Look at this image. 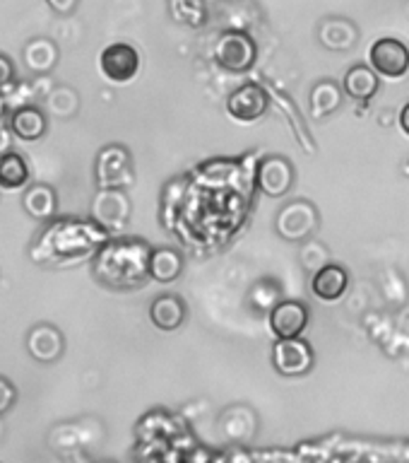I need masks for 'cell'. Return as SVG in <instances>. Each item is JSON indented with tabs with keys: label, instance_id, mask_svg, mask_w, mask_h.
Segmentation results:
<instances>
[{
	"label": "cell",
	"instance_id": "f546056e",
	"mask_svg": "<svg viewBox=\"0 0 409 463\" xmlns=\"http://www.w3.org/2000/svg\"><path fill=\"white\" fill-rule=\"evenodd\" d=\"M3 111H5V101H3V97H0V116H3Z\"/></svg>",
	"mask_w": 409,
	"mask_h": 463
},
{
	"label": "cell",
	"instance_id": "d6986e66",
	"mask_svg": "<svg viewBox=\"0 0 409 463\" xmlns=\"http://www.w3.org/2000/svg\"><path fill=\"white\" fill-rule=\"evenodd\" d=\"M13 133L20 140H39L46 133V118L34 107L20 109L13 116Z\"/></svg>",
	"mask_w": 409,
	"mask_h": 463
},
{
	"label": "cell",
	"instance_id": "2e32d148",
	"mask_svg": "<svg viewBox=\"0 0 409 463\" xmlns=\"http://www.w3.org/2000/svg\"><path fill=\"white\" fill-rule=\"evenodd\" d=\"M342 87L352 99L367 101L378 92V72L374 68H368V65H354V68L347 71Z\"/></svg>",
	"mask_w": 409,
	"mask_h": 463
},
{
	"label": "cell",
	"instance_id": "5b68a950",
	"mask_svg": "<svg viewBox=\"0 0 409 463\" xmlns=\"http://www.w3.org/2000/svg\"><path fill=\"white\" fill-rule=\"evenodd\" d=\"M99 68L108 82L123 85V82H130L135 78L137 71H140V53L130 43H111L101 51Z\"/></svg>",
	"mask_w": 409,
	"mask_h": 463
},
{
	"label": "cell",
	"instance_id": "d4e9b609",
	"mask_svg": "<svg viewBox=\"0 0 409 463\" xmlns=\"http://www.w3.org/2000/svg\"><path fill=\"white\" fill-rule=\"evenodd\" d=\"M17 403V389L14 383L5 376H0V415H5L7 411H13Z\"/></svg>",
	"mask_w": 409,
	"mask_h": 463
},
{
	"label": "cell",
	"instance_id": "3957f363",
	"mask_svg": "<svg viewBox=\"0 0 409 463\" xmlns=\"http://www.w3.org/2000/svg\"><path fill=\"white\" fill-rule=\"evenodd\" d=\"M258 58V46L251 36L244 32H224L215 43V61L222 65L224 71L246 72L251 71L253 63Z\"/></svg>",
	"mask_w": 409,
	"mask_h": 463
},
{
	"label": "cell",
	"instance_id": "e0dca14e",
	"mask_svg": "<svg viewBox=\"0 0 409 463\" xmlns=\"http://www.w3.org/2000/svg\"><path fill=\"white\" fill-rule=\"evenodd\" d=\"M183 270V259L173 249H152L150 278L157 282H173Z\"/></svg>",
	"mask_w": 409,
	"mask_h": 463
},
{
	"label": "cell",
	"instance_id": "ffe728a7",
	"mask_svg": "<svg viewBox=\"0 0 409 463\" xmlns=\"http://www.w3.org/2000/svg\"><path fill=\"white\" fill-rule=\"evenodd\" d=\"M321 42L332 51H345L357 42V29L347 20H328L321 27Z\"/></svg>",
	"mask_w": 409,
	"mask_h": 463
},
{
	"label": "cell",
	"instance_id": "8992f818",
	"mask_svg": "<svg viewBox=\"0 0 409 463\" xmlns=\"http://www.w3.org/2000/svg\"><path fill=\"white\" fill-rule=\"evenodd\" d=\"M368 61L378 75L397 80L409 71V49L400 39H378L368 51Z\"/></svg>",
	"mask_w": 409,
	"mask_h": 463
},
{
	"label": "cell",
	"instance_id": "44dd1931",
	"mask_svg": "<svg viewBox=\"0 0 409 463\" xmlns=\"http://www.w3.org/2000/svg\"><path fill=\"white\" fill-rule=\"evenodd\" d=\"M29 179L27 162L17 152L0 155V186L3 188H22Z\"/></svg>",
	"mask_w": 409,
	"mask_h": 463
},
{
	"label": "cell",
	"instance_id": "603a6c76",
	"mask_svg": "<svg viewBox=\"0 0 409 463\" xmlns=\"http://www.w3.org/2000/svg\"><path fill=\"white\" fill-rule=\"evenodd\" d=\"M172 17L186 27H202L208 22V5L205 0H172L169 3Z\"/></svg>",
	"mask_w": 409,
	"mask_h": 463
},
{
	"label": "cell",
	"instance_id": "9c48e42d",
	"mask_svg": "<svg viewBox=\"0 0 409 463\" xmlns=\"http://www.w3.org/2000/svg\"><path fill=\"white\" fill-rule=\"evenodd\" d=\"M306 326H309V309L302 302L284 299L270 309V331L277 338H302Z\"/></svg>",
	"mask_w": 409,
	"mask_h": 463
},
{
	"label": "cell",
	"instance_id": "7a4b0ae2",
	"mask_svg": "<svg viewBox=\"0 0 409 463\" xmlns=\"http://www.w3.org/2000/svg\"><path fill=\"white\" fill-rule=\"evenodd\" d=\"M152 249L140 239H116L94 256V275L107 288L133 289L150 278Z\"/></svg>",
	"mask_w": 409,
	"mask_h": 463
},
{
	"label": "cell",
	"instance_id": "52a82bcc",
	"mask_svg": "<svg viewBox=\"0 0 409 463\" xmlns=\"http://www.w3.org/2000/svg\"><path fill=\"white\" fill-rule=\"evenodd\" d=\"M130 203L123 195L121 188H101V194L92 203V217L94 222L104 227L107 232L121 230L123 224L128 222Z\"/></svg>",
	"mask_w": 409,
	"mask_h": 463
},
{
	"label": "cell",
	"instance_id": "6da1fadb",
	"mask_svg": "<svg viewBox=\"0 0 409 463\" xmlns=\"http://www.w3.org/2000/svg\"><path fill=\"white\" fill-rule=\"evenodd\" d=\"M108 241V232L97 222L82 220H60L49 224L36 239L34 259L46 263H75L97 253Z\"/></svg>",
	"mask_w": 409,
	"mask_h": 463
},
{
	"label": "cell",
	"instance_id": "f1b7e54d",
	"mask_svg": "<svg viewBox=\"0 0 409 463\" xmlns=\"http://www.w3.org/2000/svg\"><path fill=\"white\" fill-rule=\"evenodd\" d=\"M7 147H10V136H7V130L0 128V155H5V152H10V150H7Z\"/></svg>",
	"mask_w": 409,
	"mask_h": 463
},
{
	"label": "cell",
	"instance_id": "484cf974",
	"mask_svg": "<svg viewBox=\"0 0 409 463\" xmlns=\"http://www.w3.org/2000/svg\"><path fill=\"white\" fill-rule=\"evenodd\" d=\"M14 75V68L13 63H10V58L0 56V87H5L10 80H13Z\"/></svg>",
	"mask_w": 409,
	"mask_h": 463
},
{
	"label": "cell",
	"instance_id": "ac0fdd59",
	"mask_svg": "<svg viewBox=\"0 0 409 463\" xmlns=\"http://www.w3.org/2000/svg\"><path fill=\"white\" fill-rule=\"evenodd\" d=\"M342 101V92L332 80H321L313 90H311L309 109L313 118H323V116L332 114Z\"/></svg>",
	"mask_w": 409,
	"mask_h": 463
},
{
	"label": "cell",
	"instance_id": "9a60e30c",
	"mask_svg": "<svg viewBox=\"0 0 409 463\" xmlns=\"http://www.w3.org/2000/svg\"><path fill=\"white\" fill-rule=\"evenodd\" d=\"M150 318L159 331H176L186 321V304L181 297L162 295L152 302Z\"/></svg>",
	"mask_w": 409,
	"mask_h": 463
},
{
	"label": "cell",
	"instance_id": "ba28073f",
	"mask_svg": "<svg viewBox=\"0 0 409 463\" xmlns=\"http://www.w3.org/2000/svg\"><path fill=\"white\" fill-rule=\"evenodd\" d=\"M130 155L118 145L104 147L97 159V181L101 188H123L133 181Z\"/></svg>",
	"mask_w": 409,
	"mask_h": 463
},
{
	"label": "cell",
	"instance_id": "7402d4cb",
	"mask_svg": "<svg viewBox=\"0 0 409 463\" xmlns=\"http://www.w3.org/2000/svg\"><path fill=\"white\" fill-rule=\"evenodd\" d=\"M24 210L32 217L46 220L56 213V194L49 186H32L24 194Z\"/></svg>",
	"mask_w": 409,
	"mask_h": 463
},
{
	"label": "cell",
	"instance_id": "4316f807",
	"mask_svg": "<svg viewBox=\"0 0 409 463\" xmlns=\"http://www.w3.org/2000/svg\"><path fill=\"white\" fill-rule=\"evenodd\" d=\"M49 5L56 10V13L60 14H68L75 10V5H78V0H49Z\"/></svg>",
	"mask_w": 409,
	"mask_h": 463
},
{
	"label": "cell",
	"instance_id": "30bf717a",
	"mask_svg": "<svg viewBox=\"0 0 409 463\" xmlns=\"http://www.w3.org/2000/svg\"><path fill=\"white\" fill-rule=\"evenodd\" d=\"M258 186L270 198H282L294 186V166L280 155H270L258 166Z\"/></svg>",
	"mask_w": 409,
	"mask_h": 463
},
{
	"label": "cell",
	"instance_id": "8fae6325",
	"mask_svg": "<svg viewBox=\"0 0 409 463\" xmlns=\"http://www.w3.org/2000/svg\"><path fill=\"white\" fill-rule=\"evenodd\" d=\"M316 208L306 201H294L287 208H282L280 217H277V232L289 241H299V239L309 237L311 232L316 230Z\"/></svg>",
	"mask_w": 409,
	"mask_h": 463
},
{
	"label": "cell",
	"instance_id": "7c38bea8",
	"mask_svg": "<svg viewBox=\"0 0 409 463\" xmlns=\"http://www.w3.org/2000/svg\"><path fill=\"white\" fill-rule=\"evenodd\" d=\"M227 111L231 118L241 123L258 121L260 116L267 111V94L258 85H244L234 90L227 99Z\"/></svg>",
	"mask_w": 409,
	"mask_h": 463
},
{
	"label": "cell",
	"instance_id": "4fadbf2b",
	"mask_svg": "<svg viewBox=\"0 0 409 463\" xmlns=\"http://www.w3.org/2000/svg\"><path fill=\"white\" fill-rule=\"evenodd\" d=\"M27 350L42 364L56 362L63 353V335L56 326H36L27 335Z\"/></svg>",
	"mask_w": 409,
	"mask_h": 463
},
{
	"label": "cell",
	"instance_id": "cb8c5ba5",
	"mask_svg": "<svg viewBox=\"0 0 409 463\" xmlns=\"http://www.w3.org/2000/svg\"><path fill=\"white\" fill-rule=\"evenodd\" d=\"M58 51L56 46L49 42V39H34L32 43H27L24 49V61L34 72H46L56 65Z\"/></svg>",
	"mask_w": 409,
	"mask_h": 463
},
{
	"label": "cell",
	"instance_id": "5bb4252c",
	"mask_svg": "<svg viewBox=\"0 0 409 463\" xmlns=\"http://www.w3.org/2000/svg\"><path fill=\"white\" fill-rule=\"evenodd\" d=\"M347 285H349V275L342 266H335V263H328V266L318 268L313 280H311V289L318 299L323 302H335L347 292Z\"/></svg>",
	"mask_w": 409,
	"mask_h": 463
},
{
	"label": "cell",
	"instance_id": "83f0119b",
	"mask_svg": "<svg viewBox=\"0 0 409 463\" xmlns=\"http://www.w3.org/2000/svg\"><path fill=\"white\" fill-rule=\"evenodd\" d=\"M400 128H403L404 136H409V101L403 107V111H400Z\"/></svg>",
	"mask_w": 409,
	"mask_h": 463
},
{
	"label": "cell",
	"instance_id": "277c9868",
	"mask_svg": "<svg viewBox=\"0 0 409 463\" xmlns=\"http://www.w3.org/2000/svg\"><path fill=\"white\" fill-rule=\"evenodd\" d=\"M313 347L302 338H277L273 345V367L282 376H303L313 369Z\"/></svg>",
	"mask_w": 409,
	"mask_h": 463
}]
</instances>
